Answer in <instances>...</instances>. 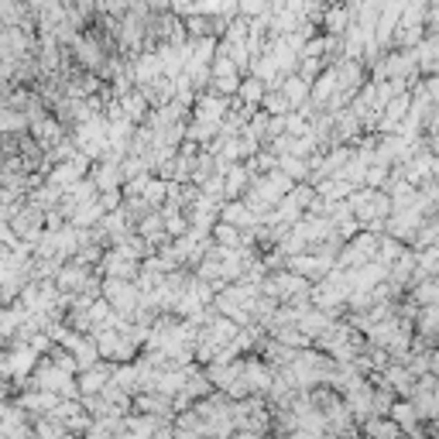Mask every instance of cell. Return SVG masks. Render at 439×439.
<instances>
[{"mask_svg": "<svg viewBox=\"0 0 439 439\" xmlns=\"http://www.w3.org/2000/svg\"><path fill=\"white\" fill-rule=\"evenodd\" d=\"M223 220L234 223V227H244V223H254V213L247 209V203H230L223 209Z\"/></svg>", "mask_w": 439, "mask_h": 439, "instance_id": "obj_2", "label": "cell"}, {"mask_svg": "<svg viewBox=\"0 0 439 439\" xmlns=\"http://www.w3.org/2000/svg\"><path fill=\"white\" fill-rule=\"evenodd\" d=\"M213 237L220 241V247H237V244H241V230H237L234 223H227V220L213 230Z\"/></svg>", "mask_w": 439, "mask_h": 439, "instance_id": "obj_3", "label": "cell"}, {"mask_svg": "<svg viewBox=\"0 0 439 439\" xmlns=\"http://www.w3.org/2000/svg\"><path fill=\"white\" fill-rule=\"evenodd\" d=\"M237 439H258V436H254V433L247 429V433H241V436H237Z\"/></svg>", "mask_w": 439, "mask_h": 439, "instance_id": "obj_6", "label": "cell"}, {"mask_svg": "<svg viewBox=\"0 0 439 439\" xmlns=\"http://www.w3.org/2000/svg\"><path fill=\"white\" fill-rule=\"evenodd\" d=\"M241 7H244L247 14H261L268 3H264V0H241Z\"/></svg>", "mask_w": 439, "mask_h": 439, "instance_id": "obj_5", "label": "cell"}, {"mask_svg": "<svg viewBox=\"0 0 439 439\" xmlns=\"http://www.w3.org/2000/svg\"><path fill=\"white\" fill-rule=\"evenodd\" d=\"M388 419L402 429V436H409V433H415V426H419V409H415L412 402H395L391 412H388Z\"/></svg>", "mask_w": 439, "mask_h": 439, "instance_id": "obj_1", "label": "cell"}, {"mask_svg": "<svg viewBox=\"0 0 439 439\" xmlns=\"http://www.w3.org/2000/svg\"><path fill=\"white\" fill-rule=\"evenodd\" d=\"M261 80H251V83H244V86H237V96L241 100H247V103H254V100H261Z\"/></svg>", "mask_w": 439, "mask_h": 439, "instance_id": "obj_4", "label": "cell"}]
</instances>
